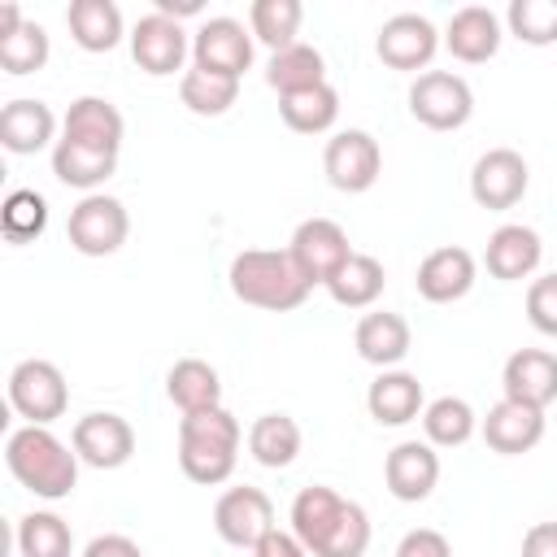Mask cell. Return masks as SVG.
Instances as JSON below:
<instances>
[{"instance_id":"cell-1","label":"cell","mask_w":557,"mask_h":557,"mask_svg":"<svg viewBox=\"0 0 557 557\" xmlns=\"http://www.w3.org/2000/svg\"><path fill=\"white\" fill-rule=\"evenodd\" d=\"M292 531L309 548V557H366L370 548V513L326 483L296 492Z\"/></svg>"},{"instance_id":"cell-2","label":"cell","mask_w":557,"mask_h":557,"mask_svg":"<svg viewBox=\"0 0 557 557\" xmlns=\"http://www.w3.org/2000/svg\"><path fill=\"white\" fill-rule=\"evenodd\" d=\"M9 474L39 500H65L78 487V453L48 426H17L4 444Z\"/></svg>"},{"instance_id":"cell-3","label":"cell","mask_w":557,"mask_h":557,"mask_svg":"<svg viewBox=\"0 0 557 557\" xmlns=\"http://www.w3.org/2000/svg\"><path fill=\"white\" fill-rule=\"evenodd\" d=\"M226 278H231L235 300H244L252 309H265V313L300 309L305 296L313 292L287 248H244V252H235Z\"/></svg>"},{"instance_id":"cell-4","label":"cell","mask_w":557,"mask_h":557,"mask_svg":"<svg viewBox=\"0 0 557 557\" xmlns=\"http://www.w3.org/2000/svg\"><path fill=\"white\" fill-rule=\"evenodd\" d=\"M239 422L231 409H200V413H183L178 418V466L191 483H226L239 457Z\"/></svg>"},{"instance_id":"cell-5","label":"cell","mask_w":557,"mask_h":557,"mask_svg":"<svg viewBox=\"0 0 557 557\" xmlns=\"http://www.w3.org/2000/svg\"><path fill=\"white\" fill-rule=\"evenodd\" d=\"M9 405L26 418V426H48L70 405V383L57 361L26 357L9 370Z\"/></svg>"},{"instance_id":"cell-6","label":"cell","mask_w":557,"mask_h":557,"mask_svg":"<svg viewBox=\"0 0 557 557\" xmlns=\"http://www.w3.org/2000/svg\"><path fill=\"white\" fill-rule=\"evenodd\" d=\"M409 113L426 126V131H457L470 122L474 113V91L461 74L453 70H426L413 78L409 87Z\"/></svg>"},{"instance_id":"cell-7","label":"cell","mask_w":557,"mask_h":557,"mask_svg":"<svg viewBox=\"0 0 557 557\" xmlns=\"http://www.w3.org/2000/svg\"><path fill=\"white\" fill-rule=\"evenodd\" d=\"M126 231H131L126 205L117 196H104V191L83 196L70 209V222H65L70 248L83 252V257H113L126 244Z\"/></svg>"},{"instance_id":"cell-8","label":"cell","mask_w":557,"mask_h":557,"mask_svg":"<svg viewBox=\"0 0 557 557\" xmlns=\"http://www.w3.org/2000/svg\"><path fill=\"white\" fill-rule=\"evenodd\" d=\"M322 170H326V183L335 191H370L379 183V170H383V152H379V139L370 131H335L322 148Z\"/></svg>"},{"instance_id":"cell-9","label":"cell","mask_w":557,"mask_h":557,"mask_svg":"<svg viewBox=\"0 0 557 557\" xmlns=\"http://www.w3.org/2000/svg\"><path fill=\"white\" fill-rule=\"evenodd\" d=\"M292 261L300 265V274L309 278V287H326L352 257L348 248V231L335 222V218H305L296 231H292V244H287Z\"/></svg>"},{"instance_id":"cell-10","label":"cell","mask_w":557,"mask_h":557,"mask_svg":"<svg viewBox=\"0 0 557 557\" xmlns=\"http://www.w3.org/2000/svg\"><path fill=\"white\" fill-rule=\"evenodd\" d=\"M213 531L231 548H257L274 531V500L261 487H226L213 505Z\"/></svg>"},{"instance_id":"cell-11","label":"cell","mask_w":557,"mask_h":557,"mask_svg":"<svg viewBox=\"0 0 557 557\" xmlns=\"http://www.w3.org/2000/svg\"><path fill=\"white\" fill-rule=\"evenodd\" d=\"M187 52H191V39H187L183 22H174V17L157 13V9L144 13V17L131 26V57H135V65H139L144 74H152V78H165V74L183 70Z\"/></svg>"},{"instance_id":"cell-12","label":"cell","mask_w":557,"mask_h":557,"mask_svg":"<svg viewBox=\"0 0 557 557\" xmlns=\"http://www.w3.org/2000/svg\"><path fill=\"white\" fill-rule=\"evenodd\" d=\"M191 65H200L209 74L244 78V70L252 65V30H244V22H235V17L200 22V30L191 35Z\"/></svg>"},{"instance_id":"cell-13","label":"cell","mask_w":557,"mask_h":557,"mask_svg":"<svg viewBox=\"0 0 557 557\" xmlns=\"http://www.w3.org/2000/svg\"><path fill=\"white\" fill-rule=\"evenodd\" d=\"M70 444L91 470H122L135 457V431L122 413H83L74 422Z\"/></svg>"},{"instance_id":"cell-14","label":"cell","mask_w":557,"mask_h":557,"mask_svg":"<svg viewBox=\"0 0 557 557\" xmlns=\"http://www.w3.org/2000/svg\"><path fill=\"white\" fill-rule=\"evenodd\" d=\"M435 48H440V30L422 13H392L379 26V39H374L379 61L392 65V70H422L426 74Z\"/></svg>"},{"instance_id":"cell-15","label":"cell","mask_w":557,"mask_h":557,"mask_svg":"<svg viewBox=\"0 0 557 557\" xmlns=\"http://www.w3.org/2000/svg\"><path fill=\"white\" fill-rule=\"evenodd\" d=\"M531 170L513 148H487L470 170V196L479 209H513L527 196Z\"/></svg>"},{"instance_id":"cell-16","label":"cell","mask_w":557,"mask_h":557,"mask_svg":"<svg viewBox=\"0 0 557 557\" xmlns=\"http://www.w3.org/2000/svg\"><path fill=\"white\" fill-rule=\"evenodd\" d=\"M383 483L405 505L426 500L435 492V483H440V453H435V444H426V440H400L387 453V461H383Z\"/></svg>"},{"instance_id":"cell-17","label":"cell","mask_w":557,"mask_h":557,"mask_svg":"<svg viewBox=\"0 0 557 557\" xmlns=\"http://www.w3.org/2000/svg\"><path fill=\"white\" fill-rule=\"evenodd\" d=\"M500 387H505V400H518V405H531V409H548L557 400V352L518 348L500 370Z\"/></svg>"},{"instance_id":"cell-18","label":"cell","mask_w":557,"mask_h":557,"mask_svg":"<svg viewBox=\"0 0 557 557\" xmlns=\"http://www.w3.org/2000/svg\"><path fill=\"white\" fill-rule=\"evenodd\" d=\"M483 431V444L500 457H518V453H531L540 440H544V409H531V405H518V400H496L487 409V418L479 422Z\"/></svg>"},{"instance_id":"cell-19","label":"cell","mask_w":557,"mask_h":557,"mask_svg":"<svg viewBox=\"0 0 557 557\" xmlns=\"http://www.w3.org/2000/svg\"><path fill=\"white\" fill-rule=\"evenodd\" d=\"M500 39H505V26H500V17H496L487 4H466V9H457V13L448 17V26H444V48H448L457 61H466V65L492 61V57L500 52Z\"/></svg>"},{"instance_id":"cell-20","label":"cell","mask_w":557,"mask_h":557,"mask_svg":"<svg viewBox=\"0 0 557 557\" xmlns=\"http://www.w3.org/2000/svg\"><path fill=\"white\" fill-rule=\"evenodd\" d=\"M122 135H126V122H122L117 104L104 100V96H78L65 109L61 139H74V144H87V148H100V152H117Z\"/></svg>"},{"instance_id":"cell-21","label":"cell","mask_w":557,"mask_h":557,"mask_svg":"<svg viewBox=\"0 0 557 557\" xmlns=\"http://www.w3.org/2000/svg\"><path fill=\"white\" fill-rule=\"evenodd\" d=\"M540 257H544V244H540V235H535L531 226H522V222L496 226V231L487 235V252H483L487 274L500 278V283L531 278L535 265H540Z\"/></svg>"},{"instance_id":"cell-22","label":"cell","mask_w":557,"mask_h":557,"mask_svg":"<svg viewBox=\"0 0 557 557\" xmlns=\"http://www.w3.org/2000/svg\"><path fill=\"white\" fill-rule=\"evenodd\" d=\"M474 287V257L457 244H444L418 265V296L431 305H453Z\"/></svg>"},{"instance_id":"cell-23","label":"cell","mask_w":557,"mask_h":557,"mask_svg":"<svg viewBox=\"0 0 557 557\" xmlns=\"http://www.w3.org/2000/svg\"><path fill=\"white\" fill-rule=\"evenodd\" d=\"M52 135H57V113H52L44 100L22 96V100H9V104L0 109V144H4L13 157H35V152H44V148L52 144ZM52 148H57V144H52Z\"/></svg>"},{"instance_id":"cell-24","label":"cell","mask_w":557,"mask_h":557,"mask_svg":"<svg viewBox=\"0 0 557 557\" xmlns=\"http://www.w3.org/2000/svg\"><path fill=\"white\" fill-rule=\"evenodd\" d=\"M352 344H357V357H361V361H370V366H379V370H396V366L409 357L413 335H409V322H405L400 313L374 309V313H366V318L357 322Z\"/></svg>"},{"instance_id":"cell-25","label":"cell","mask_w":557,"mask_h":557,"mask_svg":"<svg viewBox=\"0 0 557 557\" xmlns=\"http://www.w3.org/2000/svg\"><path fill=\"white\" fill-rule=\"evenodd\" d=\"M366 409H370V418L379 426H405V422L422 418L426 396H422L418 374H409V370H379V379L366 387Z\"/></svg>"},{"instance_id":"cell-26","label":"cell","mask_w":557,"mask_h":557,"mask_svg":"<svg viewBox=\"0 0 557 557\" xmlns=\"http://www.w3.org/2000/svg\"><path fill=\"white\" fill-rule=\"evenodd\" d=\"M65 26L83 52H113L122 44V9L113 0H70Z\"/></svg>"},{"instance_id":"cell-27","label":"cell","mask_w":557,"mask_h":557,"mask_svg":"<svg viewBox=\"0 0 557 557\" xmlns=\"http://www.w3.org/2000/svg\"><path fill=\"white\" fill-rule=\"evenodd\" d=\"M165 396L183 409V413H200V409H218L222 405V379L209 361L200 357H183L170 366L165 374Z\"/></svg>"},{"instance_id":"cell-28","label":"cell","mask_w":557,"mask_h":557,"mask_svg":"<svg viewBox=\"0 0 557 557\" xmlns=\"http://www.w3.org/2000/svg\"><path fill=\"white\" fill-rule=\"evenodd\" d=\"M117 170V152H100V148H87V144H74V139H57L52 148V174L65 183V187H78V191H96L104 187V178Z\"/></svg>"},{"instance_id":"cell-29","label":"cell","mask_w":557,"mask_h":557,"mask_svg":"<svg viewBox=\"0 0 557 557\" xmlns=\"http://www.w3.org/2000/svg\"><path fill=\"white\" fill-rule=\"evenodd\" d=\"M278 117L287 122V131L296 135H322L335 126L339 117V91L331 83H318L309 91H292V96H278Z\"/></svg>"},{"instance_id":"cell-30","label":"cell","mask_w":557,"mask_h":557,"mask_svg":"<svg viewBox=\"0 0 557 557\" xmlns=\"http://www.w3.org/2000/svg\"><path fill=\"white\" fill-rule=\"evenodd\" d=\"M248 453L252 461H261L265 470H283L296 461L300 453V426L292 413H261L248 426Z\"/></svg>"},{"instance_id":"cell-31","label":"cell","mask_w":557,"mask_h":557,"mask_svg":"<svg viewBox=\"0 0 557 557\" xmlns=\"http://www.w3.org/2000/svg\"><path fill=\"white\" fill-rule=\"evenodd\" d=\"M265 83H270L278 96L309 91V87L326 83V61H322V52H318L313 44H300V39H296L292 48H283V52L270 57V65H265Z\"/></svg>"},{"instance_id":"cell-32","label":"cell","mask_w":557,"mask_h":557,"mask_svg":"<svg viewBox=\"0 0 557 557\" xmlns=\"http://www.w3.org/2000/svg\"><path fill=\"white\" fill-rule=\"evenodd\" d=\"M383 283H387L383 261L370 257V252H352L348 265L326 283V292H331V300L344 305V309H370V305L383 296Z\"/></svg>"},{"instance_id":"cell-33","label":"cell","mask_w":557,"mask_h":557,"mask_svg":"<svg viewBox=\"0 0 557 557\" xmlns=\"http://www.w3.org/2000/svg\"><path fill=\"white\" fill-rule=\"evenodd\" d=\"M17 553L22 557H70L74 553V531L61 513L52 509H35V513H22L17 518Z\"/></svg>"},{"instance_id":"cell-34","label":"cell","mask_w":557,"mask_h":557,"mask_svg":"<svg viewBox=\"0 0 557 557\" xmlns=\"http://www.w3.org/2000/svg\"><path fill=\"white\" fill-rule=\"evenodd\" d=\"M178 100H183L196 117H222V113L239 100V78L209 74V70L191 65V70H183V78H178Z\"/></svg>"},{"instance_id":"cell-35","label":"cell","mask_w":557,"mask_h":557,"mask_svg":"<svg viewBox=\"0 0 557 557\" xmlns=\"http://www.w3.org/2000/svg\"><path fill=\"white\" fill-rule=\"evenodd\" d=\"M422 431H426V444H435V448H461L479 431V418H474L470 400H461V396H435L422 409Z\"/></svg>"},{"instance_id":"cell-36","label":"cell","mask_w":557,"mask_h":557,"mask_svg":"<svg viewBox=\"0 0 557 557\" xmlns=\"http://www.w3.org/2000/svg\"><path fill=\"white\" fill-rule=\"evenodd\" d=\"M300 17H305L300 0H252V9H248V30H252V39H261L265 48L283 52V48L296 44Z\"/></svg>"},{"instance_id":"cell-37","label":"cell","mask_w":557,"mask_h":557,"mask_svg":"<svg viewBox=\"0 0 557 557\" xmlns=\"http://www.w3.org/2000/svg\"><path fill=\"white\" fill-rule=\"evenodd\" d=\"M48 30L39 22H22L9 39H0V70L4 74H35L48 65Z\"/></svg>"},{"instance_id":"cell-38","label":"cell","mask_w":557,"mask_h":557,"mask_svg":"<svg viewBox=\"0 0 557 557\" xmlns=\"http://www.w3.org/2000/svg\"><path fill=\"white\" fill-rule=\"evenodd\" d=\"M0 222H4V235L9 244H30L44 235L48 226V200L30 187H17L4 196V209H0Z\"/></svg>"},{"instance_id":"cell-39","label":"cell","mask_w":557,"mask_h":557,"mask_svg":"<svg viewBox=\"0 0 557 557\" xmlns=\"http://www.w3.org/2000/svg\"><path fill=\"white\" fill-rule=\"evenodd\" d=\"M505 26L531 48L557 44V0H513L505 9Z\"/></svg>"},{"instance_id":"cell-40","label":"cell","mask_w":557,"mask_h":557,"mask_svg":"<svg viewBox=\"0 0 557 557\" xmlns=\"http://www.w3.org/2000/svg\"><path fill=\"white\" fill-rule=\"evenodd\" d=\"M527 322L540 335H553L557 339V270L531 278V287H527Z\"/></svg>"},{"instance_id":"cell-41","label":"cell","mask_w":557,"mask_h":557,"mask_svg":"<svg viewBox=\"0 0 557 557\" xmlns=\"http://www.w3.org/2000/svg\"><path fill=\"white\" fill-rule=\"evenodd\" d=\"M396 557H453V544H448V535L435 531V527H413V531L400 535Z\"/></svg>"},{"instance_id":"cell-42","label":"cell","mask_w":557,"mask_h":557,"mask_svg":"<svg viewBox=\"0 0 557 557\" xmlns=\"http://www.w3.org/2000/svg\"><path fill=\"white\" fill-rule=\"evenodd\" d=\"M252 557H309V548L296 540V531H270L257 548H252Z\"/></svg>"},{"instance_id":"cell-43","label":"cell","mask_w":557,"mask_h":557,"mask_svg":"<svg viewBox=\"0 0 557 557\" xmlns=\"http://www.w3.org/2000/svg\"><path fill=\"white\" fill-rule=\"evenodd\" d=\"M83 557H144V548H139L131 535L109 531V535H96V540L83 548Z\"/></svg>"},{"instance_id":"cell-44","label":"cell","mask_w":557,"mask_h":557,"mask_svg":"<svg viewBox=\"0 0 557 557\" xmlns=\"http://www.w3.org/2000/svg\"><path fill=\"white\" fill-rule=\"evenodd\" d=\"M522 557H557V522H535L522 535Z\"/></svg>"},{"instance_id":"cell-45","label":"cell","mask_w":557,"mask_h":557,"mask_svg":"<svg viewBox=\"0 0 557 557\" xmlns=\"http://www.w3.org/2000/svg\"><path fill=\"white\" fill-rule=\"evenodd\" d=\"M152 9L165 13V17H174V22H183V17H196L205 4L200 0H152Z\"/></svg>"},{"instance_id":"cell-46","label":"cell","mask_w":557,"mask_h":557,"mask_svg":"<svg viewBox=\"0 0 557 557\" xmlns=\"http://www.w3.org/2000/svg\"><path fill=\"white\" fill-rule=\"evenodd\" d=\"M22 22H26V17H22V9H17L13 0H4V4H0V39H9Z\"/></svg>"}]
</instances>
